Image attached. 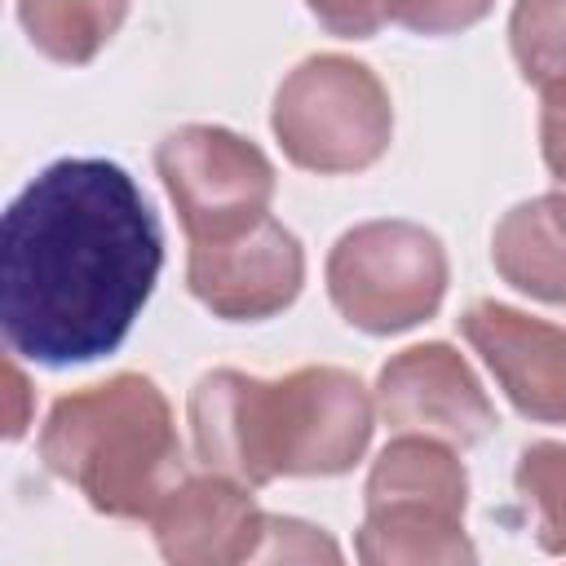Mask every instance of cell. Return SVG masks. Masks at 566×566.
Returning a JSON list of instances; mask_svg holds the SVG:
<instances>
[{
	"label": "cell",
	"mask_w": 566,
	"mask_h": 566,
	"mask_svg": "<svg viewBox=\"0 0 566 566\" xmlns=\"http://www.w3.org/2000/svg\"><path fill=\"white\" fill-rule=\"evenodd\" d=\"M164 265L159 221L111 159L40 168L0 230V327L13 358L80 367L128 336Z\"/></svg>",
	"instance_id": "6da1fadb"
},
{
	"label": "cell",
	"mask_w": 566,
	"mask_h": 566,
	"mask_svg": "<svg viewBox=\"0 0 566 566\" xmlns=\"http://www.w3.org/2000/svg\"><path fill=\"white\" fill-rule=\"evenodd\" d=\"M186 411L199 464L243 486L349 473L376 420L367 385L345 367H296L279 380L221 367L195 380Z\"/></svg>",
	"instance_id": "7a4b0ae2"
},
{
	"label": "cell",
	"mask_w": 566,
	"mask_h": 566,
	"mask_svg": "<svg viewBox=\"0 0 566 566\" xmlns=\"http://www.w3.org/2000/svg\"><path fill=\"white\" fill-rule=\"evenodd\" d=\"M40 460L106 517H150L186 478L172 407L137 371L57 398L40 429Z\"/></svg>",
	"instance_id": "3957f363"
},
{
	"label": "cell",
	"mask_w": 566,
	"mask_h": 566,
	"mask_svg": "<svg viewBox=\"0 0 566 566\" xmlns=\"http://www.w3.org/2000/svg\"><path fill=\"white\" fill-rule=\"evenodd\" d=\"M358 557L367 566H455L473 562L464 535L469 473L451 442L398 433L367 473Z\"/></svg>",
	"instance_id": "277c9868"
},
{
	"label": "cell",
	"mask_w": 566,
	"mask_h": 566,
	"mask_svg": "<svg viewBox=\"0 0 566 566\" xmlns=\"http://www.w3.org/2000/svg\"><path fill=\"white\" fill-rule=\"evenodd\" d=\"M270 128L283 155L318 177L363 172L394 142V106L380 75L345 53L305 57L274 93Z\"/></svg>",
	"instance_id": "5b68a950"
},
{
	"label": "cell",
	"mask_w": 566,
	"mask_h": 566,
	"mask_svg": "<svg viewBox=\"0 0 566 566\" xmlns=\"http://www.w3.org/2000/svg\"><path fill=\"white\" fill-rule=\"evenodd\" d=\"M327 296L367 336H394L438 314L447 296V252L416 221H363L327 252Z\"/></svg>",
	"instance_id": "8992f818"
},
{
	"label": "cell",
	"mask_w": 566,
	"mask_h": 566,
	"mask_svg": "<svg viewBox=\"0 0 566 566\" xmlns=\"http://www.w3.org/2000/svg\"><path fill=\"white\" fill-rule=\"evenodd\" d=\"M164 190L190 243L234 239L270 217L274 164L265 150L221 124H186L155 150Z\"/></svg>",
	"instance_id": "52a82bcc"
},
{
	"label": "cell",
	"mask_w": 566,
	"mask_h": 566,
	"mask_svg": "<svg viewBox=\"0 0 566 566\" xmlns=\"http://www.w3.org/2000/svg\"><path fill=\"white\" fill-rule=\"evenodd\" d=\"M376 411L394 433H424L451 447H473L495 429V407L464 363L442 340L411 345L380 367Z\"/></svg>",
	"instance_id": "ba28073f"
},
{
	"label": "cell",
	"mask_w": 566,
	"mask_h": 566,
	"mask_svg": "<svg viewBox=\"0 0 566 566\" xmlns=\"http://www.w3.org/2000/svg\"><path fill=\"white\" fill-rule=\"evenodd\" d=\"M186 283L217 318L256 323L296 301L305 283V252L283 221L265 217L234 239L190 243Z\"/></svg>",
	"instance_id": "9c48e42d"
},
{
	"label": "cell",
	"mask_w": 566,
	"mask_h": 566,
	"mask_svg": "<svg viewBox=\"0 0 566 566\" xmlns=\"http://www.w3.org/2000/svg\"><path fill=\"white\" fill-rule=\"evenodd\" d=\"M460 332L522 416L566 420V327L500 301H478L460 314Z\"/></svg>",
	"instance_id": "30bf717a"
},
{
	"label": "cell",
	"mask_w": 566,
	"mask_h": 566,
	"mask_svg": "<svg viewBox=\"0 0 566 566\" xmlns=\"http://www.w3.org/2000/svg\"><path fill=\"white\" fill-rule=\"evenodd\" d=\"M150 522L159 553L177 566L256 562L265 535V513L256 509L252 486L212 469L203 478H181L150 513Z\"/></svg>",
	"instance_id": "8fae6325"
},
{
	"label": "cell",
	"mask_w": 566,
	"mask_h": 566,
	"mask_svg": "<svg viewBox=\"0 0 566 566\" xmlns=\"http://www.w3.org/2000/svg\"><path fill=\"white\" fill-rule=\"evenodd\" d=\"M491 261L522 296L566 305V190L509 208L491 234Z\"/></svg>",
	"instance_id": "7c38bea8"
},
{
	"label": "cell",
	"mask_w": 566,
	"mask_h": 566,
	"mask_svg": "<svg viewBox=\"0 0 566 566\" xmlns=\"http://www.w3.org/2000/svg\"><path fill=\"white\" fill-rule=\"evenodd\" d=\"M27 40L66 66L93 62L128 18V0H18Z\"/></svg>",
	"instance_id": "4fadbf2b"
},
{
	"label": "cell",
	"mask_w": 566,
	"mask_h": 566,
	"mask_svg": "<svg viewBox=\"0 0 566 566\" xmlns=\"http://www.w3.org/2000/svg\"><path fill=\"white\" fill-rule=\"evenodd\" d=\"M513 486L535 517V544L566 553V442H531L517 455Z\"/></svg>",
	"instance_id": "5bb4252c"
},
{
	"label": "cell",
	"mask_w": 566,
	"mask_h": 566,
	"mask_svg": "<svg viewBox=\"0 0 566 566\" xmlns=\"http://www.w3.org/2000/svg\"><path fill=\"white\" fill-rule=\"evenodd\" d=\"M509 49L526 84L566 80V0H517L509 18Z\"/></svg>",
	"instance_id": "9a60e30c"
},
{
	"label": "cell",
	"mask_w": 566,
	"mask_h": 566,
	"mask_svg": "<svg viewBox=\"0 0 566 566\" xmlns=\"http://www.w3.org/2000/svg\"><path fill=\"white\" fill-rule=\"evenodd\" d=\"M495 0H385V18L416 35H455L491 13Z\"/></svg>",
	"instance_id": "2e32d148"
},
{
	"label": "cell",
	"mask_w": 566,
	"mask_h": 566,
	"mask_svg": "<svg viewBox=\"0 0 566 566\" xmlns=\"http://www.w3.org/2000/svg\"><path fill=\"white\" fill-rule=\"evenodd\" d=\"M256 562H340V548L310 522L265 513V535Z\"/></svg>",
	"instance_id": "e0dca14e"
},
{
	"label": "cell",
	"mask_w": 566,
	"mask_h": 566,
	"mask_svg": "<svg viewBox=\"0 0 566 566\" xmlns=\"http://www.w3.org/2000/svg\"><path fill=\"white\" fill-rule=\"evenodd\" d=\"M318 27H327L340 40H367L385 22V0H305Z\"/></svg>",
	"instance_id": "ac0fdd59"
},
{
	"label": "cell",
	"mask_w": 566,
	"mask_h": 566,
	"mask_svg": "<svg viewBox=\"0 0 566 566\" xmlns=\"http://www.w3.org/2000/svg\"><path fill=\"white\" fill-rule=\"evenodd\" d=\"M539 93H544V106H539V150H544V164H548L553 181L566 190V80H553Z\"/></svg>",
	"instance_id": "d6986e66"
},
{
	"label": "cell",
	"mask_w": 566,
	"mask_h": 566,
	"mask_svg": "<svg viewBox=\"0 0 566 566\" xmlns=\"http://www.w3.org/2000/svg\"><path fill=\"white\" fill-rule=\"evenodd\" d=\"M27 402H31L27 376H22V371H18V363L9 358V420H4V433H9V438H22V433H27V424H31Z\"/></svg>",
	"instance_id": "ffe728a7"
}]
</instances>
